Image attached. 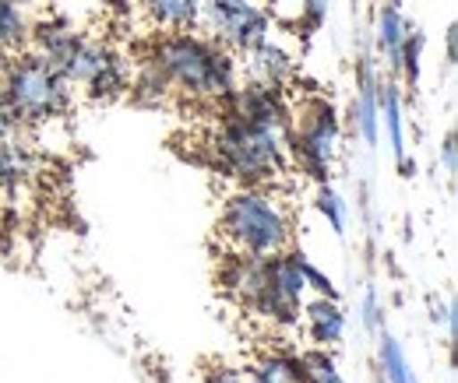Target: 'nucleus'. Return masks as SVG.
Listing matches in <instances>:
<instances>
[{
  "label": "nucleus",
  "instance_id": "obj_1",
  "mask_svg": "<svg viewBox=\"0 0 458 383\" xmlns=\"http://www.w3.org/2000/svg\"><path fill=\"white\" fill-rule=\"evenodd\" d=\"M208 155L233 187H283L293 172L286 123L247 120L226 106L208 130Z\"/></svg>",
  "mask_w": 458,
  "mask_h": 383
},
{
  "label": "nucleus",
  "instance_id": "obj_2",
  "mask_svg": "<svg viewBox=\"0 0 458 383\" xmlns=\"http://www.w3.org/2000/svg\"><path fill=\"white\" fill-rule=\"evenodd\" d=\"M216 243L223 257L265 261L293 250V212L283 187H233L219 208Z\"/></svg>",
  "mask_w": 458,
  "mask_h": 383
},
{
  "label": "nucleus",
  "instance_id": "obj_3",
  "mask_svg": "<svg viewBox=\"0 0 458 383\" xmlns=\"http://www.w3.org/2000/svg\"><path fill=\"white\" fill-rule=\"evenodd\" d=\"M145 60L159 71L170 92L198 103H223L240 85V63L223 43L208 39L201 29L163 32L152 39Z\"/></svg>",
  "mask_w": 458,
  "mask_h": 383
},
{
  "label": "nucleus",
  "instance_id": "obj_4",
  "mask_svg": "<svg viewBox=\"0 0 458 383\" xmlns=\"http://www.w3.org/2000/svg\"><path fill=\"white\" fill-rule=\"evenodd\" d=\"M0 103L25 130H32L64 120L74 106V88L43 54L21 50L0 67Z\"/></svg>",
  "mask_w": 458,
  "mask_h": 383
},
{
  "label": "nucleus",
  "instance_id": "obj_5",
  "mask_svg": "<svg viewBox=\"0 0 458 383\" xmlns=\"http://www.w3.org/2000/svg\"><path fill=\"white\" fill-rule=\"evenodd\" d=\"M339 116L332 110L328 99L314 96L307 103H300L296 116L289 112L286 145H289V165L300 176H310L314 183H328V172L339 152Z\"/></svg>",
  "mask_w": 458,
  "mask_h": 383
},
{
  "label": "nucleus",
  "instance_id": "obj_6",
  "mask_svg": "<svg viewBox=\"0 0 458 383\" xmlns=\"http://www.w3.org/2000/svg\"><path fill=\"white\" fill-rule=\"evenodd\" d=\"M198 29L229 54H247L272 36V14L258 0H201Z\"/></svg>",
  "mask_w": 458,
  "mask_h": 383
},
{
  "label": "nucleus",
  "instance_id": "obj_7",
  "mask_svg": "<svg viewBox=\"0 0 458 383\" xmlns=\"http://www.w3.org/2000/svg\"><path fill=\"white\" fill-rule=\"evenodd\" d=\"M131 11H138L156 36L191 32V29H198L201 0H131Z\"/></svg>",
  "mask_w": 458,
  "mask_h": 383
},
{
  "label": "nucleus",
  "instance_id": "obj_8",
  "mask_svg": "<svg viewBox=\"0 0 458 383\" xmlns=\"http://www.w3.org/2000/svg\"><path fill=\"white\" fill-rule=\"evenodd\" d=\"M300 321H303V334L310 337V345H314V348H332V345H339V341H343L345 313H343V306H339V299L318 296V299L303 303Z\"/></svg>",
  "mask_w": 458,
  "mask_h": 383
},
{
  "label": "nucleus",
  "instance_id": "obj_9",
  "mask_svg": "<svg viewBox=\"0 0 458 383\" xmlns=\"http://www.w3.org/2000/svg\"><path fill=\"white\" fill-rule=\"evenodd\" d=\"M247 67L254 74V81L261 85H272V88H283L289 78L296 74V60L289 54L286 46H279L272 36L265 43H258L254 50H247Z\"/></svg>",
  "mask_w": 458,
  "mask_h": 383
},
{
  "label": "nucleus",
  "instance_id": "obj_10",
  "mask_svg": "<svg viewBox=\"0 0 458 383\" xmlns=\"http://www.w3.org/2000/svg\"><path fill=\"white\" fill-rule=\"evenodd\" d=\"M32 39V14L25 0H0V56L21 54L29 50Z\"/></svg>",
  "mask_w": 458,
  "mask_h": 383
},
{
  "label": "nucleus",
  "instance_id": "obj_11",
  "mask_svg": "<svg viewBox=\"0 0 458 383\" xmlns=\"http://www.w3.org/2000/svg\"><path fill=\"white\" fill-rule=\"evenodd\" d=\"M405 39H409V25H405V14H402V4L399 0H381V11H377V50L388 60L392 71H399Z\"/></svg>",
  "mask_w": 458,
  "mask_h": 383
},
{
  "label": "nucleus",
  "instance_id": "obj_12",
  "mask_svg": "<svg viewBox=\"0 0 458 383\" xmlns=\"http://www.w3.org/2000/svg\"><path fill=\"white\" fill-rule=\"evenodd\" d=\"M243 370L250 383H300V362H296V352L289 348H265Z\"/></svg>",
  "mask_w": 458,
  "mask_h": 383
},
{
  "label": "nucleus",
  "instance_id": "obj_13",
  "mask_svg": "<svg viewBox=\"0 0 458 383\" xmlns=\"http://www.w3.org/2000/svg\"><path fill=\"white\" fill-rule=\"evenodd\" d=\"M377 116H381V110H377V85H374L370 74H363L360 92H356V127H360L367 145L377 141Z\"/></svg>",
  "mask_w": 458,
  "mask_h": 383
},
{
  "label": "nucleus",
  "instance_id": "obj_14",
  "mask_svg": "<svg viewBox=\"0 0 458 383\" xmlns=\"http://www.w3.org/2000/svg\"><path fill=\"white\" fill-rule=\"evenodd\" d=\"M377 110L385 112V123H388V137H392V152L405 159V134H402V103H399V88L395 85H385V92H377Z\"/></svg>",
  "mask_w": 458,
  "mask_h": 383
},
{
  "label": "nucleus",
  "instance_id": "obj_15",
  "mask_svg": "<svg viewBox=\"0 0 458 383\" xmlns=\"http://www.w3.org/2000/svg\"><path fill=\"white\" fill-rule=\"evenodd\" d=\"M381 362H385L388 383H412L409 380V370H405V355H402V348L388 334H385V341H381Z\"/></svg>",
  "mask_w": 458,
  "mask_h": 383
},
{
  "label": "nucleus",
  "instance_id": "obj_16",
  "mask_svg": "<svg viewBox=\"0 0 458 383\" xmlns=\"http://www.w3.org/2000/svg\"><path fill=\"white\" fill-rule=\"evenodd\" d=\"M318 208H321V215L332 221V229L335 232H343L345 225V212H343V201H339V194L328 187V183H321L318 187Z\"/></svg>",
  "mask_w": 458,
  "mask_h": 383
},
{
  "label": "nucleus",
  "instance_id": "obj_17",
  "mask_svg": "<svg viewBox=\"0 0 458 383\" xmlns=\"http://www.w3.org/2000/svg\"><path fill=\"white\" fill-rule=\"evenodd\" d=\"M208 383H250L243 366H216L208 370Z\"/></svg>",
  "mask_w": 458,
  "mask_h": 383
},
{
  "label": "nucleus",
  "instance_id": "obj_18",
  "mask_svg": "<svg viewBox=\"0 0 458 383\" xmlns=\"http://www.w3.org/2000/svg\"><path fill=\"white\" fill-rule=\"evenodd\" d=\"M445 165H448V172H455V137L445 141Z\"/></svg>",
  "mask_w": 458,
  "mask_h": 383
},
{
  "label": "nucleus",
  "instance_id": "obj_19",
  "mask_svg": "<svg viewBox=\"0 0 458 383\" xmlns=\"http://www.w3.org/2000/svg\"><path fill=\"white\" fill-rule=\"evenodd\" d=\"M0 67H4V56H0Z\"/></svg>",
  "mask_w": 458,
  "mask_h": 383
}]
</instances>
